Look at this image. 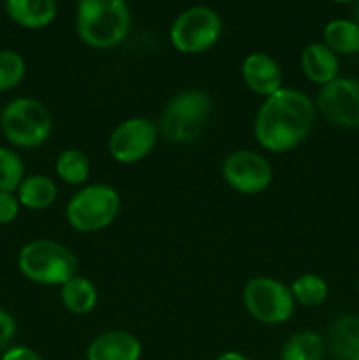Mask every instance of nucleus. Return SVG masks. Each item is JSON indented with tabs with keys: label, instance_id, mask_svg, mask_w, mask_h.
<instances>
[{
	"label": "nucleus",
	"instance_id": "nucleus-1",
	"mask_svg": "<svg viewBox=\"0 0 359 360\" xmlns=\"http://www.w3.org/2000/svg\"><path fill=\"white\" fill-rule=\"evenodd\" d=\"M315 102L292 88H280L264 98L253 122L256 139L264 150L285 153L299 146L312 132L315 122Z\"/></svg>",
	"mask_w": 359,
	"mask_h": 360
},
{
	"label": "nucleus",
	"instance_id": "nucleus-2",
	"mask_svg": "<svg viewBox=\"0 0 359 360\" xmlns=\"http://www.w3.org/2000/svg\"><path fill=\"white\" fill-rule=\"evenodd\" d=\"M130 9L122 0H83L76 9L77 35L87 46L109 49L127 37Z\"/></svg>",
	"mask_w": 359,
	"mask_h": 360
},
{
	"label": "nucleus",
	"instance_id": "nucleus-3",
	"mask_svg": "<svg viewBox=\"0 0 359 360\" xmlns=\"http://www.w3.org/2000/svg\"><path fill=\"white\" fill-rule=\"evenodd\" d=\"M21 274L39 285H60L77 274V259L67 246L51 239L27 243L18 255Z\"/></svg>",
	"mask_w": 359,
	"mask_h": 360
},
{
	"label": "nucleus",
	"instance_id": "nucleus-4",
	"mask_svg": "<svg viewBox=\"0 0 359 360\" xmlns=\"http://www.w3.org/2000/svg\"><path fill=\"white\" fill-rule=\"evenodd\" d=\"M211 101L201 90H183L165 104L160 116L162 136L172 144L196 143L210 118Z\"/></svg>",
	"mask_w": 359,
	"mask_h": 360
},
{
	"label": "nucleus",
	"instance_id": "nucleus-5",
	"mask_svg": "<svg viewBox=\"0 0 359 360\" xmlns=\"http://www.w3.org/2000/svg\"><path fill=\"white\" fill-rule=\"evenodd\" d=\"M4 136L20 148L41 146L53 130V116L37 98L21 97L7 104L0 116Z\"/></svg>",
	"mask_w": 359,
	"mask_h": 360
},
{
	"label": "nucleus",
	"instance_id": "nucleus-6",
	"mask_svg": "<svg viewBox=\"0 0 359 360\" xmlns=\"http://www.w3.org/2000/svg\"><path fill=\"white\" fill-rule=\"evenodd\" d=\"M120 207L122 199L113 186L94 183L74 193L65 207V217L70 227L90 234L109 227Z\"/></svg>",
	"mask_w": 359,
	"mask_h": 360
},
{
	"label": "nucleus",
	"instance_id": "nucleus-7",
	"mask_svg": "<svg viewBox=\"0 0 359 360\" xmlns=\"http://www.w3.org/2000/svg\"><path fill=\"white\" fill-rule=\"evenodd\" d=\"M243 304L250 316L267 326L287 322L296 309L291 287L270 276H257L246 281Z\"/></svg>",
	"mask_w": 359,
	"mask_h": 360
},
{
	"label": "nucleus",
	"instance_id": "nucleus-8",
	"mask_svg": "<svg viewBox=\"0 0 359 360\" xmlns=\"http://www.w3.org/2000/svg\"><path fill=\"white\" fill-rule=\"evenodd\" d=\"M222 35V18L206 6H194L183 11L172 21L171 44L185 55L204 53L217 44Z\"/></svg>",
	"mask_w": 359,
	"mask_h": 360
},
{
	"label": "nucleus",
	"instance_id": "nucleus-9",
	"mask_svg": "<svg viewBox=\"0 0 359 360\" xmlns=\"http://www.w3.org/2000/svg\"><path fill=\"white\" fill-rule=\"evenodd\" d=\"M315 109L338 129H359V79L336 77L320 86Z\"/></svg>",
	"mask_w": 359,
	"mask_h": 360
},
{
	"label": "nucleus",
	"instance_id": "nucleus-10",
	"mask_svg": "<svg viewBox=\"0 0 359 360\" xmlns=\"http://www.w3.org/2000/svg\"><path fill=\"white\" fill-rule=\"evenodd\" d=\"M222 174L231 188L246 195L264 192L273 179L270 162L250 150H238L227 155L222 164Z\"/></svg>",
	"mask_w": 359,
	"mask_h": 360
},
{
	"label": "nucleus",
	"instance_id": "nucleus-11",
	"mask_svg": "<svg viewBox=\"0 0 359 360\" xmlns=\"http://www.w3.org/2000/svg\"><path fill=\"white\" fill-rule=\"evenodd\" d=\"M158 129L148 118H129L115 127L108 141L109 155L120 164H136L150 155Z\"/></svg>",
	"mask_w": 359,
	"mask_h": 360
},
{
	"label": "nucleus",
	"instance_id": "nucleus-12",
	"mask_svg": "<svg viewBox=\"0 0 359 360\" xmlns=\"http://www.w3.org/2000/svg\"><path fill=\"white\" fill-rule=\"evenodd\" d=\"M241 77L253 94L267 98L282 86V69L273 56L266 53H250L241 63Z\"/></svg>",
	"mask_w": 359,
	"mask_h": 360
},
{
	"label": "nucleus",
	"instance_id": "nucleus-13",
	"mask_svg": "<svg viewBox=\"0 0 359 360\" xmlns=\"http://www.w3.org/2000/svg\"><path fill=\"white\" fill-rule=\"evenodd\" d=\"M143 354L139 340L127 330L99 334L87 348V360H139Z\"/></svg>",
	"mask_w": 359,
	"mask_h": 360
},
{
	"label": "nucleus",
	"instance_id": "nucleus-14",
	"mask_svg": "<svg viewBox=\"0 0 359 360\" xmlns=\"http://www.w3.org/2000/svg\"><path fill=\"white\" fill-rule=\"evenodd\" d=\"M301 70L312 83H331L340 72V60L324 42H312L301 53Z\"/></svg>",
	"mask_w": 359,
	"mask_h": 360
},
{
	"label": "nucleus",
	"instance_id": "nucleus-15",
	"mask_svg": "<svg viewBox=\"0 0 359 360\" xmlns=\"http://www.w3.org/2000/svg\"><path fill=\"white\" fill-rule=\"evenodd\" d=\"M56 4L51 0H9L6 11L13 21L30 30H39L56 18Z\"/></svg>",
	"mask_w": 359,
	"mask_h": 360
},
{
	"label": "nucleus",
	"instance_id": "nucleus-16",
	"mask_svg": "<svg viewBox=\"0 0 359 360\" xmlns=\"http://www.w3.org/2000/svg\"><path fill=\"white\" fill-rule=\"evenodd\" d=\"M327 347L338 360H351L359 352V316L341 315L331 322Z\"/></svg>",
	"mask_w": 359,
	"mask_h": 360
},
{
	"label": "nucleus",
	"instance_id": "nucleus-17",
	"mask_svg": "<svg viewBox=\"0 0 359 360\" xmlns=\"http://www.w3.org/2000/svg\"><path fill=\"white\" fill-rule=\"evenodd\" d=\"M60 299L63 308L73 315H88L97 306L99 294L95 285L88 278L76 274L60 287Z\"/></svg>",
	"mask_w": 359,
	"mask_h": 360
},
{
	"label": "nucleus",
	"instance_id": "nucleus-18",
	"mask_svg": "<svg viewBox=\"0 0 359 360\" xmlns=\"http://www.w3.org/2000/svg\"><path fill=\"white\" fill-rule=\"evenodd\" d=\"M324 44L334 55H358L359 53V25L354 20H331L322 32Z\"/></svg>",
	"mask_w": 359,
	"mask_h": 360
},
{
	"label": "nucleus",
	"instance_id": "nucleus-19",
	"mask_svg": "<svg viewBox=\"0 0 359 360\" xmlns=\"http://www.w3.org/2000/svg\"><path fill=\"white\" fill-rule=\"evenodd\" d=\"M56 185L53 183L51 178L44 174L28 176L21 181L20 188H18V200L21 206L28 207V210L42 211L48 210L56 199Z\"/></svg>",
	"mask_w": 359,
	"mask_h": 360
},
{
	"label": "nucleus",
	"instance_id": "nucleus-20",
	"mask_svg": "<svg viewBox=\"0 0 359 360\" xmlns=\"http://www.w3.org/2000/svg\"><path fill=\"white\" fill-rule=\"evenodd\" d=\"M326 343L313 330H299L285 341L280 360H322Z\"/></svg>",
	"mask_w": 359,
	"mask_h": 360
},
{
	"label": "nucleus",
	"instance_id": "nucleus-21",
	"mask_svg": "<svg viewBox=\"0 0 359 360\" xmlns=\"http://www.w3.org/2000/svg\"><path fill=\"white\" fill-rule=\"evenodd\" d=\"M291 292L292 297H294V302H299L305 308H317V306H320L327 299L329 288H327V283L324 278L312 273H306L292 281Z\"/></svg>",
	"mask_w": 359,
	"mask_h": 360
},
{
	"label": "nucleus",
	"instance_id": "nucleus-22",
	"mask_svg": "<svg viewBox=\"0 0 359 360\" xmlns=\"http://www.w3.org/2000/svg\"><path fill=\"white\" fill-rule=\"evenodd\" d=\"M56 174L69 185H83L90 176V160L80 150H65L55 162Z\"/></svg>",
	"mask_w": 359,
	"mask_h": 360
},
{
	"label": "nucleus",
	"instance_id": "nucleus-23",
	"mask_svg": "<svg viewBox=\"0 0 359 360\" xmlns=\"http://www.w3.org/2000/svg\"><path fill=\"white\" fill-rule=\"evenodd\" d=\"M27 72V65L20 53L13 49H0V91L18 86Z\"/></svg>",
	"mask_w": 359,
	"mask_h": 360
},
{
	"label": "nucleus",
	"instance_id": "nucleus-24",
	"mask_svg": "<svg viewBox=\"0 0 359 360\" xmlns=\"http://www.w3.org/2000/svg\"><path fill=\"white\" fill-rule=\"evenodd\" d=\"M23 162L14 151L0 148V192L13 193L23 181Z\"/></svg>",
	"mask_w": 359,
	"mask_h": 360
},
{
	"label": "nucleus",
	"instance_id": "nucleus-25",
	"mask_svg": "<svg viewBox=\"0 0 359 360\" xmlns=\"http://www.w3.org/2000/svg\"><path fill=\"white\" fill-rule=\"evenodd\" d=\"M20 200L14 193L0 192V224H11L20 213Z\"/></svg>",
	"mask_w": 359,
	"mask_h": 360
},
{
	"label": "nucleus",
	"instance_id": "nucleus-26",
	"mask_svg": "<svg viewBox=\"0 0 359 360\" xmlns=\"http://www.w3.org/2000/svg\"><path fill=\"white\" fill-rule=\"evenodd\" d=\"M14 334H16V322L6 309L0 308V354L9 348Z\"/></svg>",
	"mask_w": 359,
	"mask_h": 360
},
{
	"label": "nucleus",
	"instance_id": "nucleus-27",
	"mask_svg": "<svg viewBox=\"0 0 359 360\" xmlns=\"http://www.w3.org/2000/svg\"><path fill=\"white\" fill-rule=\"evenodd\" d=\"M0 360H44L35 350L28 347H11L2 354Z\"/></svg>",
	"mask_w": 359,
	"mask_h": 360
},
{
	"label": "nucleus",
	"instance_id": "nucleus-28",
	"mask_svg": "<svg viewBox=\"0 0 359 360\" xmlns=\"http://www.w3.org/2000/svg\"><path fill=\"white\" fill-rule=\"evenodd\" d=\"M215 360H250V359L245 357L243 354H239V352H225V354L218 355Z\"/></svg>",
	"mask_w": 359,
	"mask_h": 360
},
{
	"label": "nucleus",
	"instance_id": "nucleus-29",
	"mask_svg": "<svg viewBox=\"0 0 359 360\" xmlns=\"http://www.w3.org/2000/svg\"><path fill=\"white\" fill-rule=\"evenodd\" d=\"M354 21L359 25V2H355L354 6Z\"/></svg>",
	"mask_w": 359,
	"mask_h": 360
},
{
	"label": "nucleus",
	"instance_id": "nucleus-30",
	"mask_svg": "<svg viewBox=\"0 0 359 360\" xmlns=\"http://www.w3.org/2000/svg\"><path fill=\"white\" fill-rule=\"evenodd\" d=\"M351 360H359V352H358V354H355V355H354V357H352Z\"/></svg>",
	"mask_w": 359,
	"mask_h": 360
},
{
	"label": "nucleus",
	"instance_id": "nucleus-31",
	"mask_svg": "<svg viewBox=\"0 0 359 360\" xmlns=\"http://www.w3.org/2000/svg\"><path fill=\"white\" fill-rule=\"evenodd\" d=\"M358 292H359V281H358Z\"/></svg>",
	"mask_w": 359,
	"mask_h": 360
},
{
	"label": "nucleus",
	"instance_id": "nucleus-32",
	"mask_svg": "<svg viewBox=\"0 0 359 360\" xmlns=\"http://www.w3.org/2000/svg\"><path fill=\"white\" fill-rule=\"evenodd\" d=\"M0 116H2V112H0Z\"/></svg>",
	"mask_w": 359,
	"mask_h": 360
}]
</instances>
